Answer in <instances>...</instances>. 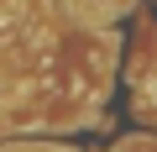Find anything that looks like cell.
Listing matches in <instances>:
<instances>
[{
    "instance_id": "6da1fadb",
    "label": "cell",
    "mask_w": 157,
    "mask_h": 152,
    "mask_svg": "<svg viewBox=\"0 0 157 152\" xmlns=\"http://www.w3.org/2000/svg\"><path fill=\"white\" fill-rule=\"evenodd\" d=\"M11 152H16V147H11Z\"/></svg>"
}]
</instances>
